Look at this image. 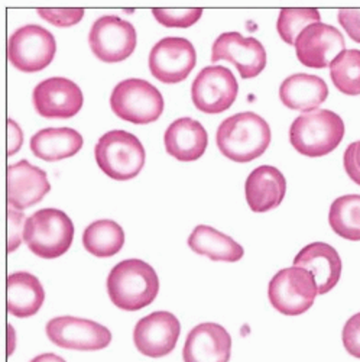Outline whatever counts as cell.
Segmentation results:
<instances>
[{
  "label": "cell",
  "instance_id": "obj_1",
  "mask_svg": "<svg viewBox=\"0 0 360 362\" xmlns=\"http://www.w3.org/2000/svg\"><path fill=\"white\" fill-rule=\"evenodd\" d=\"M112 303L128 312L140 310L157 298L160 280L152 265L132 258L116 264L106 281Z\"/></svg>",
  "mask_w": 360,
  "mask_h": 362
},
{
  "label": "cell",
  "instance_id": "obj_2",
  "mask_svg": "<svg viewBox=\"0 0 360 362\" xmlns=\"http://www.w3.org/2000/svg\"><path fill=\"white\" fill-rule=\"evenodd\" d=\"M216 142L226 158L234 163H251L259 158L271 144V128L253 112L237 113L220 124Z\"/></svg>",
  "mask_w": 360,
  "mask_h": 362
},
{
  "label": "cell",
  "instance_id": "obj_3",
  "mask_svg": "<svg viewBox=\"0 0 360 362\" xmlns=\"http://www.w3.org/2000/svg\"><path fill=\"white\" fill-rule=\"evenodd\" d=\"M343 136V119L325 109L299 115L289 128L291 145L306 157H324L333 153Z\"/></svg>",
  "mask_w": 360,
  "mask_h": 362
},
{
  "label": "cell",
  "instance_id": "obj_4",
  "mask_svg": "<svg viewBox=\"0 0 360 362\" xmlns=\"http://www.w3.org/2000/svg\"><path fill=\"white\" fill-rule=\"evenodd\" d=\"M74 239V225L68 215L58 209H41L25 223L23 240L37 257L54 259L64 255Z\"/></svg>",
  "mask_w": 360,
  "mask_h": 362
},
{
  "label": "cell",
  "instance_id": "obj_5",
  "mask_svg": "<svg viewBox=\"0 0 360 362\" xmlns=\"http://www.w3.org/2000/svg\"><path fill=\"white\" fill-rule=\"evenodd\" d=\"M100 170L110 178L126 181L135 178L145 165V149L140 141L128 131H109L95 146Z\"/></svg>",
  "mask_w": 360,
  "mask_h": 362
},
{
  "label": "cell",
  "instance_id": "obj_6",
  "mask_svg": "<svg viewBox=\"0 0 360 362\" xmlns=\"http://www.w3.org/2000/svg\"><path fill=\"white\" fill-rule=\"evenodd\" d=\"M110 107L119 119L136 125H146L161 117L165 103L160 90L151 83L140 78H128L113 88Z\"/></svg>",
  "mask_w": 360,
  "mask_h": 362
},
{
  "label": "cell",
  "instance_id": "obj_7",
  "mask_svg": "<svg viewBox=\"0 0 360 362\" xmlns=\"http://www.w3.org/2000/svg\"><path fill=\"white\" fill-rule=\"evenodd\" d=\"M317 294L313 274L299 267L281 269L268 287V297L272 308L285 316H299L310 310Z\"/></svg>",
  "mask_w": 360,
  "mask_h": 362
},
{
  "label": "cell",
  "instance_id": "obj_8",
  "mask_svg": "<svg viewBox=\"0 0 360 362\" xmlns=\"http://www.w3.org/2000/svg\"><path fill=\"white\" fill-rule=\"evenodd\" d=\"M55 52L54 35L40 25L20 26L8 41L9 62L22 73H38L47 69Z\"/></svg>",
  "mask_w": 360,
  "mask_h": 362
},
{
  "label": "cell",
  "instance_id": "obj_9",
  "mask_svg": "<svg viewBox=\"0 0 360 362\" xmlns=\"http://www.w3.org/2000/svg\"><path fill=\"white\" fill-rule=\"evenodd\" d=\"M88 44L100 62L120 63L135 51L136 31L131 22L106 15L92 25Z\"/></svg>",
  "mask_w": 360,
  "mask_h": 362
},
{
  "label": "cell",
  "instance_id": "obj_10",
  "mask_svg": "<svg viewBox=\"0 0 360 362\" xmlns=\"http://www.w3.org/2000/svg\"><path fill=\"white\" fill-rule=\"evenodd\" d=\"M48 339L71 351H100L110 345V330L93 320L74 316L54 317L47 323Z\"/></svg>",
  "mask_w": 360,
  "mask_h": 362
},
{
  "label": "cell",
  "instance_id": "obj_11",
  "mask_svg": "<svg viewBox=\"0 0 360 362\" xmlns=\"http://www.w3.org/2000/svg\"><path fill=\"white\" fill-rule=\"evenodd\" d=\"M197 63V54L187 38L167 37L149 52V70L164 84L184 81Z\"/></svg>",
  "mask_w": 360,
  "mask_h": 362
},
{
  "label": "cell",
  "instance_id": "obj_12",
  "mask_svg": "<svg viewBox=\"0 0 360 362\" xmlns=\"http://www.w3.org/2000/svg\"><path fill=\"white\" fill-rule=\"evenodd\" d=\"M239 86L233 73L222 66L203 69L191 87V98L196 107L203 113L217 115L234 103Z\"/></svg>",
  "mask_w": 360,
  "mask_h": 362
},
{
  "label": "cell",
  "instance_id": "obj_13",
  "mask_svg": "<svg viewBox=\"0 0 360 362\" xmlns=\"http://www.w3.org/2000/svg\"><path fill=\"white\" fill-rule=\"evenodd\" d=\"M344 47V38L339 29L321 22L306 28L295 41L299 63L310 69L330 67Z\"/></svg>",
  "mask_w": 360,
  "mask_h": 362
},
{
  "label": "cell",
  "instance_id": "obj_14",
  "mask_svg": "<svg viewBox=\"0 0 360 362\" xmlns=\"http://www.w3.org/2000/svg\"><path fill=\"white\" fill-rule=\"evenodd\" d=\"M219 62L234 64L242 78H253L266 67V51L256 38L224 33L212 48V63Z\"/></svg>",
  "mask_w": 360,
  "mask_h": 362
},
{
  "label": "cell",
  "instance_id": "obj_15",
  "mask_svg": "<svg viewBox=\"0 0 360 362\" xmlns=\"http://www.w3.org/2000/svg\"><path fill=\"white\" fill-rule=\"evenodd\" d=\"M34 106L45 119H71L84 103L81 88L66 77H52L34 88Z\"/></svg>",
  "mask_w": 360,
  "mask_h": 362
},
{
  "label": "cell",
  "instance_id": "obj_16",
  "mask_svg": "<svg viewBox=\"0 0 360 362\" xmlns=\"http://www.w3.org/2000/svg\"><path fill=\"white\" fill-rule=\"evenodd\" d=\"M179 334H181V325L172 313L154 312L136 323L133 341L140 354L161 358L174 351Z\"/></svg>",
  "mask_w": 360,
  "mask_h": 362
},
{
  "label": "cell",
  "instance_id": "obj_17",
  "mask_svg": "<svg viewBox=\"0 0 360 362\" xmlns=\"http://www.w3.org/2000/svg\"><path fill=\"white\" fill-rule=\"evenodd\" d=\"M6 187L8 203L18 210L40 203L51 190L47 173L26 160L8 167Z\"/></svg>",
  "mask_w": 360,
  "mask_h": 362
},
{
  "label": "cell",
  "instance_id": "obj_18",
  "mask_svg": "<svg viewBox=\"0 0 360 362\" xmlns=\"http://www.w3.org/2000/svg\"><path fill=\"white\" fill-rule=\"evenodd\" d=\"M232 337L217 323H201L186 338L184 362H229Z\"/></svg>",
  "mask_w": 360,
  "mask_h": 362
},
{
  "label": "cell",
  "instance_id": "obj_19",
  "mask_svg": "<svg viewBox=\"0 0 360 362\" xmlns=\"http://www.w3.org/2000/svg\"><path fill=\"white\" fill-rule=\"evenodd\" d=\"M294 267L304 268L313 274L318 294L333 290L340 281L342 259L339 252L324 243L304 247L294 258Z\"/></svg>",
  "mask_w": 360,
  "mask_h": 362
},
{
  "label": "cell",
  "instance_id": "obj_20",
  "mask_svg": "<svg viewBox=\"0 0 360 362\" xmlns=\"http://www.w3.org/2000/svg\"><path fill=\"white\" fill-rule=\"evenodd\" d=\"M285 193L287 180L284 174L272 165H260L246 178L245 194L252 212L265 214L278 207Z\"/></svg>",
  "mask_w": 360,
  "mask_h": 362
},
{
  "label": "cell",
  "instance_id": "obj_21",
  "mask_svg": "<svg viewBox=\"0 0 360 362\" xmlns=\"http://www.w3.org/2000/svg\"><path fill=\"white\" fill-rule=\"evenodd\" d=\"M167 153L178 161H196L207 148L208 136L204 127L191 117H179L167 128L164 135Z\"/></svg>",
  "mask_w": 360,
  "mask_h": 362
},
{
  "label": "cell",
  "instance_id": "obj_22",
  "mask_svg": "<svg viewBox=\"0 0 360 362\" xmlns=\"http://www.w3.org/2000/svg\"><path fill=\"white\" fill-rule=\"evenodd\" d=\"M327 96L328 87L325 81L313 74H292L280 87V98L284 106L304 113L317 110Z\"/></svg>",
  "mask_w": 360,
  "mask_h": 362
},
{
  "label": "cell",
  "instance_id": "obj_23",
  "mask_svg": "<svg viewBox=\"0 0 360 362\" xmlns=\"http://www.w3.org/2000/svg\"><path fill=\"white\" fill-rule=\"evenodd\" d=\"M45 291L34 274L19 271L6 281V308L15 317H31L44 305Z\"/></svg>",
  "mask_w": 360,
  "mask_h": 362
},
{
  "label": "cell",
  "instance_id": "obj_24",
  "mask_svg": "<svg viewBox=\"0 0 360 362\" xmlns=\"http://www.w3.org/2000/svg\"><path fill=\"white\" fill-rule=\"evenodd\" d=\"M83 144V136L71 128H47L31 138V149L35 157L49 163L74 157Z\"/></svg>",
  "mask_w": 360,
  "mask_h": 362
},
{
  "label": "cell",
  "instance_id": "obj_25",
  "mask_svg": "<svg viewBox=\"0 0 360 362\" xmlns=\"http://www.w3.org/2000/svg\"><path fill=\"white\" fill-rule=\"evenodd\" d=\"M188 247L196 254L208 257L212 261L236 262L245 255L244 248L236 240L207 225H198L191 232Z\"/></svg>",
  "mask_w": 360,
  "mask_h": 362
},
{
  "label": "cell",
  "instance_id": "obj_26",
  "mask_svg": "<svg viewBox=\"0 0 360 362\" xmlns=\"http://www.w3.org/2000/svg\"><path fill=\"white\" fill-rule=\"evenodd\" d=\"M125 232L119 223L102 219L90 223L83 232V247L97 258H110L122 250Z\"/></svg>",
  "mask_w": 360,
  "mask_h": 362
},
{
  "label": "cell",
  "instance_id": "obj_27",
  "mask_svg": "<svg viewBox=\"0 0 360 362\" xmlns=\"http://www.w3.org/2000/svg\"><path fill=\"white\" fill-rule=\"evenodd\" d=\"M328 223L339 236L360 240V194L336 199L330 207Z\"/></svg>",
  "mask_w": 360,
  "mask_h": 362
},
{
  "label": "cell",
  "instance_id": "obj_28",
  "mask_svg": "<svg viewBox=\"0 0 360 362\" xmlns=\"http://www.w3.org/2000/svg\"><path fill=\"white\" fill-rule=\"evenodd\" d=\"M330 76L339 92L360 96V49H344L330 64Z\"/></svg>",
  "mask_w": 360,
  "mask_h": 362
},
{
  "label": "cell",
  "instance_id": "obj_29",
  "mask_svg": "<svg viewBox=\"0 0 360 362\" xmlns=\"http://www.w3.org/2000/svg\"><path fill=\"white\" fill-rule=\"evenodd\" d=\"M321 19L320 12L314 8H284L277 22L278 34L284 42L295 45L298 35L313 23Z\"/></svg>",
  "mask_w": 360,
  "mask_h": 362
},
{
  "label": "cell",
  "instance_id": "obj_30",
  "mask_svg": "<svg viewBox=\"0 0 360 362\" xmlns=\"http://www.w3.org/2000/svg\"><path fill=\"white\" fill-rule=\"evenodd\" d=\"M152 15L161 25L167 28H190L200 21L203 15V9L200 8H187V9L154 8Z\"/></svg>",
  "mask_w": 360,
  "mask_h": 362
},
{
  "label": "cell",
  "instance_id": "obj_31",
  "mask_svg": "<svg viewBox=\"0 0 360 362\" xmlns=\"http://www.w3.org/2000/svg\"><path fill=\"white\" fill-rule=\"evenodd\" d=\"M38 13L42 19L49 22L54 26L58 28H70L77 25L83 16L84 9L81 8H68V9H51V8H40Z\"/></svg>",
  "mask_w": 360,
  "mask_h": 362
},
{
  "label": "cell",
  "instance_id": "obj_32",
  "mask_svg": "<svg viewBox=\"0 0 360 362\" xmlns=\"http://www.w3.org/2000/svg\"><path fill=\"white\" fill-rule=\"evenodd\" d=\"M25 216L22 212H16L13 209H8V252L18 250L23 240L25 232Z\"/></svg>",
  "mask_w": 360,
  "mask_h": 362
},
{
  "label": "cell",
  "instance_id": "obj_33",
  "mask_svg": "<svg viewBox=\"0 0 360 362\" xmlns=\"http://www.w3.org/2000/svg\"><path fill=\"white\" fill-rule=\"evenodd\" d=\"M342 338L346 351L352 356L360 358V313H356L346 322Z\"/></svg>",
  "mask_w": 360,
  "mask_h": 362
},
{
  "label": "cell",
  "instance_id": "obj_34",
  "mask_svg": "<svg viewBox=\"0 0 360 362\" xmlns=\"http://www.w3.org/2000/svg\"><path fill=\"white\" fill-rule=\"evenodd\" d=\"M344 170L349 177L360 186V141L352 142L346 151L343 158Z\"/></svg>",
  "mask_w": 360,
  "mask_h": 362
},
{
  "label": "cell",
  "instance_id": "obj_35",
  "mask_svg": "<svg viewBox=\"0 0 360 362\" xmlns=\"http://www.w3.org/2000/svg\"><path fill=\"white\" fill-rule=\"evenodd\" d=\"M339 22L354 42H360V9H340Z\"/></svg>",
  "mask_w": 360,
  "mask_h": 362
},
{
  "label": "cell",
  "instance_id": "obj_36",
  "mask_svg": "<svg viewBox=\"0 0 360 362\" xmlns=\"http://www.w3.org/2000/svg\"><path fill=\"white\" fill-rule=\"evenodd\" d=\"M31 362H66V361L55 354H42L34 358Z\"/></svg>",
  "mask_w": 360,
  "mask_h": 362
}]
</instances>
